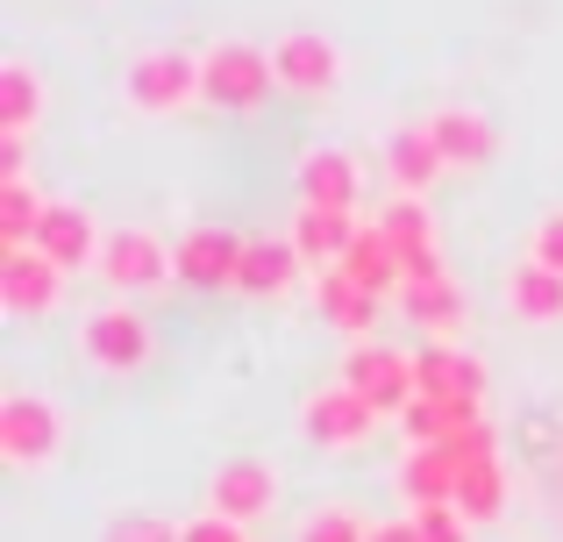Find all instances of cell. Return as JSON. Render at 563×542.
I'll use <instances>...</instances> for the list:
<instances>
[{
    "mask_svg": "<svg viewBox=\"0 0 563 542\" xmlns=\"http://www.w3.org/2000/svg\"><path fill=\"white\" fill-rule=\"evenodd\" d=\"M278 86L272 71V51H257V43H214V51L200 57V100L207 108H229V114H250L264 108V93Z\"/></svg>",
    "mask_w": 563,
    "mask_h": 542,
    "instance_id": "1",
    "label": "cell"
},
{
    "mask_svg": "<svg viewBox=\"0 0 563 542\" xmlns=\"http://www.w3.org/2000/svg\"><path fill=\"white\" fill-rule=\"evenodd\" d=\"M122 93H129V108H136V114H179V108L200 100V57L172 51V43H151V51L129 65Z\"/></svg>",
    "mask_w": 563,
    "mask_h": 542,
    "instance_id": "2",
    "label": "cell"
},
{
    "mask_svg": "<svg viewBox=\"0 0 563 542\" xmlns=\"http://www.w3.org/2000/svg\"><path fill=\"white\" fill-rule=\"evenodd\" d=\"M79 357L93 364V372L122 378V372H143L151 364V321L136 314V307H93V314L79 321Z\"/></svg>",
    "mask_w": 563,
    "mask_h": 542,
    "instance_id": "3",
    "label": "cell"
},
{
    "mask_svg": "<svg viewBox=\"0 0 563 542\" xmlns=\"http://www.w3.org/2000/svg\"><path fill=\"white\" fill-rule=\"evenodd\" d=\"M57 450H65V414H57L43 392H8V400H0V457H8L14 472H36Z\"/></svg>",
    "mask_w": 563,
    "mask_h": 542,
    "instance_id": "4",
    "label": "cell"
},
{
    "mask_svg": "<svg viewBox=\"0 0 563 542\" xmlns=\"http://www.w3.org/2000/svg\"><path fill=\"white\" fill-rule=\"evenodd\" d=\"M343 386L350 392H364V400L378 407V414H407L413 400H421V372H413V357L407 350H385V343H357L343 357Z\"/></svg>",
    "mask_w": 563,
    "mask_h": 542,
    "instance_id": "5",
    "label": "cell"
},
{
    "mask_svg": "<svg viewBox=\"0 0 563 542\" xmlns=\"http://www.w3.org/2000/svg\"><path fill=\"white\" fill-rule=\"evenodd\" d=\"M93 272L108 278L114 292H157V286L179 278V257H172L151 229H114V236L100 243V265Z\"/></svg>",
    "mask_w": 563,
    "mask_h": 542,
    "instance_id": "6",
    "label": "cell"
},
{
    "mask_svg": "<svg viewBox=\"0 0 563 542\" xmlns=\"http://www.w3.org/2000/svg\"><path fill=\"white\" fill-rule=\"evenodd\" d=\"M378 421H385L378 407L335 378L329 392H314V400H307V443H314V450H364Z\"/></svg>",
    "mask_w": 563,
    "mask_h": 542,
    "instance_id": "7",
    "label": "cell"
},
{
    "mask_svg": "<svg viewBox=\"0 0 563 542\" xmlns=\"http://www.w3.org/2000/svg\"><path fill=\"white\" fill-rule=\"evenodd\" d=\"M65 278L71 272H57L36 243L0 251V307H8V314H22V321H36V314H51V307L65 300Z\"/></svg>",
    "mask_w": 563,
    "mask_h": 542,
    "instance_id": "8",
    "label": "cell"
},
{
    "mask_svg": "<svg viewBox=\"0 0 563 542\" xmlns=\"http://www.w3.org/2000/svg\"><path fill=\"white\" fill-rule=\"evenodd\" d=\"M272 71L286 93H329L335 79H343V51H335V36H321V29H286V36L272 43Z\"/></svg>",
    "mask_w": 563,
    "mask_h": 542,
    "instance_id": "9",
    "label": "cell"
},
{
    "mask_svg": "<svg viewBox=\"0 0 563 542\" xmlns=\"http://www.w3.org/2000/svg\"><path fill=\"white\" fill-rule=\"evenodd\" d=\"M243 251H250V236H235V229H186L179 251H172V257H179V286H192V292L235 286Z\"/></svg>",
    "mask_w": 563,
    "mask_h": 542,
    "instance_id": "10",
    "label": "cell"
},
{
    "mask_svg": "<svg viewBox=\"0 0 563 542\" xmlns=\"http://www.w3.org/2000/svg\"><path fill=\"white\" fill-rule=\"evenodd\" d=\"M100 229H93V214L79 208V200H51L43 208V222H36V251L51 257L57 272H86V265H100Z\"/></svg>",
    "mask_w": 563,
    "mask_h": 542,
    "instance_id": "11",
    "label": "cell"
},
{
    "mask_svg": "<svg viewBox=\"0 0 563 542\" xmlns=\"http://www.w3.org/2000/svg\"><path fill=\"white\" fill-rule=\"evenodd\" d=\"M272 500H278V478H272V464H221L214 472V486H207V507H214V515H229V521H264L272 515Z\"/></svg>",
    "mask_w": 563,
    "mask_h": 542,
    "instance_id": "12",
    "label": "cell"
},
{
    "mask_svg": "<svg viewBox=\"0 0 563 542\" xmlns=\"http://www.w3.org/2000/svg\"><path fill=\"white\" fill-rule=\"evenodd\" d=\"M413 372H421V400H471V407H485V364L471 357V350L428 343L421 357H413Z\"/></svg>",
    "mask_w": 563,
    "mask_h": 542,
    "instance_id": "13",
    "label": "cell"
},
{
    "mask_svg": "<svg viewBox=\"0 0 563 542\" xmlns=\"http://www.w3.org/2000/svg\"><path fill=\"white\" fill-rule=\"evenodd\" d=\"M357 193H364V172H357L350 151H307L300 157V200H307V208L357 214Z\"/></svg>",
    "mask_w": 563,
    "mask_h": 542,
    "instance_id": "14",
    "label": "cell"
},
{
    "mask_svg": "<svg viewBox=\"0 0 563 542\" xmlns=\"http://www.w3.org/2000/svg\"><path fill=\"white\" fill-rule=\"evenodd\" d=\"M300 243L292 236H250L243 251V272H235V292H250V300H278V292L300 278Z\"/></svg>",
    "mask_w": 563,
    "mask_h": 542,
    "instance_id": "15",
    "label": "cell"
},
{
    "mask_svg": "<svg viewBox=\"0 0 563 542\" xmlns=\"http://www.w3.org/2000/svg\"><path fill=\"white\" fill-rule=\"evenodd\" d=\"M385 172H393V193L421 200L428 186L450 172V157L435 151V136H428V122H421V129H393V136H385Z\"/></svg>",
    "mask_w": 563,
    "mask_h": 542,
    "instance_id": "16",
    "label": "cell"
},
{
    "mask_svg": "<svg viewBox=\"0 0 563 542\" xmlns=\"http://www.w3.org/2000/svg\"><path fill=\"white\" fill-rule=\"evenodd\" d=\"M357 229L364 222H357V214H343V208H307V200H300V214H292V243H300V257H307V265H321V272L350 257Z\"/></svg>",
    "mask_w": 563,
    "mask_h": 542,
    "instance_id": "17",
    "label": "cell"
},
{
    "mask_svg": "<svg viewBox=\"0 0 563 542\" xmlns=\"http://www.w3.org/2000/svg\"><path fill=\"white\" fill-rule=\"evenodd\" d=\"M428 136L450 157V172H478L485 157H493V122H485L478 108H435L428 114Z\"/></svg>",
    "mask_w": 563,
    "mask_h": 542,
    "instance_id": "18",
    "label": "cell"
},
{
    "mask_svg": "<svg viewBox=\"0 0 563 542\" xmlns=\"http://www.w3.org/2000/svg\"><path fill=\"white\" fill-rule=\"evenodd\" d=\"M399 307H407L413 329H428L435 343H450L456 329H464V292H456V278H413V286H399Z\"/></svg>",
    "mask_w": 563,
    "mask_h": 542,
    "instance_id": "19",
    "label": "cell"
},
{
    "mask_svg": "<svg viewBox=\"0 0 563 542\" xmlns=\"http://www.w3.org/2000/svg\"><path fill=\"white\" fill-rule=\"evenodd\" d=\"M314 307H321V321L343 329V335H372V321H378V292H364L343 265H329L314 278Z\"/></svg>",
    "mask_w": 563,
    "mask_h": 542,
    "instance_id": "20",
    "label": "cell"
},
{
    "mask_svg": "<svg viewBox=\"0 0 563 542\" xmlns=\"http://www.w3.org/2000/svg\"><path fill=\"white\" fill-rule=\"evenodd\" d=\"M456 457L442 443H413V457L399 464V493H407L413 507H456Z\"/></svg>",
    "mask_w": 563,
    "mask_h": 542,
    "instance_id": "21",
    "label": "cell"
},
{
    "mask_svg": "<svg viewBox=\"0 0 563 542\" xmlns=\"http://www.w3.org/2000/svg\"><path fill=\"white\" fill-rule=\"evenodd\" d=\"M507 307L521 321H563V272H550V265H514L507 272Z\"/></svg>",
    "mask_w": 563,
    "mask_h": 542,
    "instance_id": "22",
    "label": "cell"
},
{
    "mask_svg": "<svg viewBox=\"0 0 563 542\" xmlns=\"http://www.w3.org/2000/svg\"><path fill=\"white\" fill-rule=\"evenodd\" d=\"M343 272L357 278L364 292H378V300H385V292H399V286H407V272H399V251L378 236V222H372V229H357V243H350Z\"/></svg>",
    "mask_w": 563,
    "mask_h": 542,
    "instance_id": "23",
    "label": "cell"
},
{
    "mask_svg": "<svg viewBox=\"0 0 563 542\" xmlns=\"http://www.w3.org/2000/svg\"><path fill=\"white\" fill-rule=\"evenodd\" d=\"M36 114H43V79L22 57H8V65H0V136H29Z\"/></svg>",
    "mask_w": 563,
    "mask_h": 542,
    "instance_id": "24",
    "label": "cell"
},
{
    "mask_svg": "<svg viewBox=\"0 0 563 542\" xmlns=\"http://www.w3.org/2000/svg\"><path fill=\"white\" fill-rule=\"evenodd\" d=\"M456 507H464L471 529H478V521H499V507H507V472H499V457L464 464V478H456Z\"/></svg>",
    "mask_w": 563,
    "mask_h": 542,
    "instance_id": "25",
    "label": "cell"
},
{
    "mask_svg": "<svg viewBox=\"0 0 563 542\" xmlns=\"http://www.w3.org/2000/svg\"><path fill=\"white\" fill-rule=\"evenodd\" d=\"M51 200L29 193V179H0V251H22V243H36V222Z\"/></svg>",
    "mask_w": 563,
    "mask_h": 542,
    "instance_id": "26",
    "label": "cell"
},
{
    "mask_svg": "<svg viewBox=\"0 0 563 542\" xmlns=\"http://www.w3.org/2000/svg\"><path fill=\"white\" fill-rule=\"evenodd\" d=\"M464 421H478V407H471V400H413L407 414H399V429H407L413 443H450Z\"/></svg>",
    "mask_w": 563,
    "mask_h": 542,
    "instance_id": "27",
    "label": "cell"
},
{
    "mask_svg": "<svg viewBox=\"0 0 563 542\" xmlns=\"http://www.w3.org/2000/svg\"><path fill=\"white\" fill-rule=\"evenodd\" d=\"M300 542H372V529H364L350 507H321V515L300 529Z\"/></svg>",
    "mask_w": 563,
    "mask_h": 542,
    "instance_id": "28",
    "label": "cell"
},
{
    "mask_svg": "<svg viewBox=\"0 0 563 542\" xmlns=\"http://www.w3.org/2000/svg\"><path fill=\"white\" fill-rule=\"evenodd\" d=\"M100 542H179V529H172L165 515H114L108 529H100Z\"/></svg>",
    "mask_w": 563,
    "mask_h": 542,
    "instance_id": "29",
    "label": "cell"
},
{
    "mask_svg": "<svg viewBox=\"0 0 563 542\" xmlns=\"http://www.w3.org/2000/svg\"><path fill=\"white\" fill-rule=\"evenodd\" d=\"M413 521H421V535H428V542H471L464 507H413Z\"/></svg>",
    "mask_w": 563,
    "mask_h": 542,
    "instance_id": "30",
    "label": "cell"
},
{
    "mask_svg": "<svg viewBox=\"0 0 563 542\" xmlns=\"http://www.w3.org/2000/svg\"><path fill=\"white\" fill-rule=\"evenodd\" d=\"M536 265L563 272V208H550V214L536 222Z\"/></svg>",
    "mask_w": 563,
    "mask_h": 542,
    "instance_id": "31",
    "label": "cell"
},
{
    "mask_svg": "<svg viewBox=\"0 0 563 542\" xmlns=\"http://www.w3.org/2000/svg\"><path fill=\"white\" fill-rule=\"evenodd\" d=\"M179 542H250L243 535V521H229V515H200V521H186Z\"/></svg>",
    "mask_w": 563,
    "mask_h": 542,
    "instance_id": "32",
    "label": "cell"
},
{
    "mask_svg": "<svg viewBox=\"0 0 563 542\" xmlns=\"http://www.w3.org/2000/svg\"><path fill=\"white\" fill-rule=\"evenodd\" d=\"M372 542H428V535H421V521H378Z\"/></svg>",
    "mask_w": 563,
    "mask_h": 542,
    "instance_id": "33",
    "label": "cell"
},
{
    "mask_svg": "<svg viewBox=\"0 0 563 542\" xmlns=\"http://www.w3.org/2000/svg\"><path fill=\"white\" fill-rule=\"evenodd\" d=\"M0 179H22V136H0Z\"/></svg>",
    "mask_w": 563,
    "mask_h": 542,
    "instance_id": "34",
    "label": "cell"
}]
</instances>
